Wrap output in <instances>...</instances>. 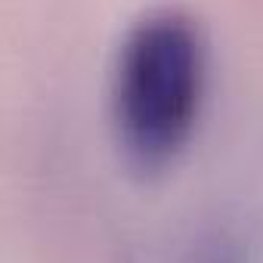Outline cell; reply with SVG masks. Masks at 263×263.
<instances>
[{
    "mask_svg": "<svg viewBox=\"0 0 263 263\" xmlns=\"http://www.w3.org/2000/svg\"><path fill=\"white\" fill-rule=\"evenodd\" d=\"M208 87V50L180 10L127 28L111 71V124L124 158L143 174L171 167L189 146Z\"/></svg>",
    "mask_w": 263,
    "mask_h": 263,
    "instance_id": "obj_1",
    "label": "cell"
}]
</instances>
